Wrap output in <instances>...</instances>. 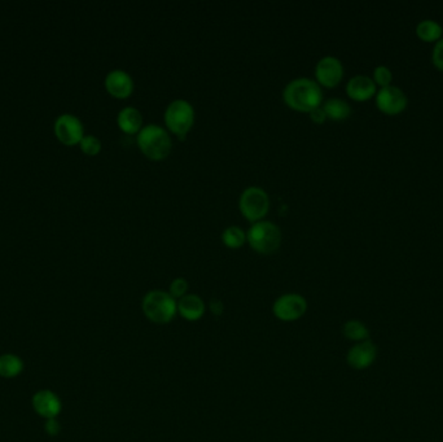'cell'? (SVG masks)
Segmentation results:
<instances>
[{"label":"cell","instance_id":"obj_9","mask_svg":"<svg viewBox=\"0 0 443 442\" xmlns=\"http://www.w3.org/2000/svg\"><path fill=\"white\" fill-rule=\"evenodd\" d=\"M377 354L378 349L372 340L356 343L347 352V365L356 371L369 369L376 362Z\"/></svg>","mask_w":443,"mask_h":442},{"label":"cell","instance_id":"obj_4","mask_svg":"<svg viewBox=\"0 0 443 442\" xmlns=\"http://www.w3.org/2000/svg\"><path fill=\"white\" fill-rule=\"evenodd\" d=\"M246 242L259 254H273L281 244V231L278 225L270 221H259L251 225L246 232Z\"/></svg>","mask_w":443,"mask_h":442},{"label":"cell","instance_id":"obj_15","mask_svg":"<svg viewBox=\"0 0 443 442\" xmlns=\"http://www.w3.org/2000/svg\"><path fill=\"white\" fill-rule=\"evenodd\" d=\"M33 406L39 415L47 419H53L61 411L59 397L51 391L38 392L33 398Z\"/></svg>","mask_w":443,"mask_h":442},{"label":"cell","instance_id":"obj_22","mask_svg":"<svg viewBox=\"0 0 443 442\" xmlns=\"http://www.w3.org/2000/svg\"><path fill=\"white\" fill-rule=\"evenodd\" d=\"M81 151L87 156H97L102 151V141L94 135H84L80 143Z\"/></svg>","mask_w":443,"mask_h":442},{"label":"cell","instance_id":"obj_11","mask_svg":"<svg viewBox=\"0 0 443 442\" xmlns=\"http://www.w3.org/2000/svg\"><path fill=\"white\" fill-rule=\"evenodd\" d=\"M315 77L319 86L327 89H333L339 86V83L344 78V67L342 63L337 58L325 56L319 60L315 67Z\"/></svg>","mask_w":443,"mask_h":442},{"label":"cell","instance_id":"obj_2","mask_svg":"<svg viewBox=\"0 0 443 442\" xmlns=\"http://www.w3.org/2000/svg\"><path fill=\"white\" fill-rule=\"evenodd\" d=\"M136 143L141 153L152 161H161L170 155L173 143L168 130L151 124L144 126L136 135Z\"/></svg>","mask_w":443,"mask_h":442},{"label":"cell","instance_id":"obj_24","mask_svg":"<svg viewBox=\"0 0 443 442\" xmlns=\"http://www.w3.org/2000/svg\"><path fill=\"white\" fill-rule=\"evenodd\" d=\"M392 81L393 74L389 68L381 65V67H377L375 69V72H373V82H375V85H378V86H381V89H384V87L390 86Z\"/></svg>","mask_w":443,"mask_h":442},{"label":"cell","instance_id":"obj_18","mask_svg":"<svg viewBox=\"0 0 443 442\" xmlns=\"http://www.w3.org/2000/svg\"><path fill=\"white\" fill-rule=\"evenodd\" d=\"M342 335L349 341H354L355 344L369 340L368 327L358 319L347 320L346 323L342 325Z\"/></svg>","mask_w":443,"mask_h":442},{"label":"cell","instance_id":"obj_13","mask_svg":"<svg viewBox=\"0 0 443 442\" xmlns=\"http://www.w3.org/2000/svg\"><path fill=\"white\" fill-rule=\"evenodd\" d=\"M346 94L355 102H367L376 95V85L367 75H355L347 82Z\"/></svg>","mask_w":443,"mask_h":442},{"label":"cell","instance_id":"obj_20","mask_svg":"<svg viewBox=\"0 0 443 442\" xmlns=\"http://www.w3.org/2000/svg\"><path fill=\"white\" fill-rule=\"evenodd\" d=\"M23 361L13 354H6L0 357V376L15 377L23 371Z\"/></svg>","mask_w":443,"mask_h":442},{"label":"cell","instance_id":"obj_23","mask_svg":"<svg viewBox=\"0 0 443 442\" xmlns=\"http://www.w3.org/2000/svg\"><path fill=\"white\" fill-rule=\"evenodd\" d=\"M188 288L190 284L185 278H177V279L173 280L170 283V287H169V293H170L173 298L175 300H180L182 297L188 295Z\"/></svg>","mask_w":443,"mask_h":442},{"label":"cell","instance_id":"obj_10","mask_svg":"<svg viewBox=\"0 0 443 442\" xmlns=\"http://www.w3.org/2000/svg\"><path fill=\"white\" fill-rule=\"evenodd\" d=\"M407 96L402 90L395 86H388L376 94V105L378 111L386 116H397L407 108Z\"/></svg>","mask_w":443,"mask_h":442},{"label":"cell","instance_id":"obj_27","mask_svg":"<svg viewBox=\"0 0 443 442\" xmlns=\"http://www.w3.org/2000/svg\"><path fill=\"white\" fill-rule=\"evenodd\" d=\"M223 309H224V306H223V303H222L221 300H212V303H210V310H212V313L214 314V316H221L222 313H223Z\"/></svg>","mask_w":443,"mask_h":442},{"label":"cell","instance_id":"obj_3","mask_svg":"<svg viewBox=\"0 0 443 442\" xmlns=\"http://www.w3.org/2000/svg\"><path fill=\"white\" fill-rule=\"evenodd\" d=\"M141 309L148 320L155 325H166L177 314V301L165 291H151L144 296Z\"/></svg>","mask_w":443,"mask_h":442},{"label":"cell","instance_id":"obj_26","mask_svg":"<svg viewBox=\"0 0 443 442\" xmlns=\"http://www.w3.org/2000/svg\"><path fill=\"white\" fill-rule=\"evenodd\" d=\"M310 118L312 122H315V124H318V125H322L323 122H324L325 119H327V116H325V112L323 111V108L322 107H319V108H315L314 111H311Z\"/></svg>","mask_w":443,"mask_h":442},{"label":"cell","instance_id":"obj_7","mask_svg":"<svg viewBox=\"0 0 443 442\" xmlns=\"http://www.w3.org/2000/svg\"><path fill=\"white\" fill-rule=\"evenodd\" d=\"M307 301L298 293H285L276 298L273 305L275 317L281 322H295L306 314Z\"/></svg>","mask_w":443,"mask_h":442},{"label":"cell","instance_id":"obj_12","mask_svg":"<svg viewBox=\"0 0 443 442\" xmlns=\"http://www.w3.org/2000/svg\"><path fill=\"white\" fill-rule=\"evenodd\" d=\"M104 86L109 95L117 99H126L131 95L133 91L131 75L122 69H114L106 74Z\"/></svg>","mask_w":443,"mask_h":442},{"label":"cell","instance_id":"obj_25","mask_svg":"<svg viewBox=\"0 0 443 442\" xmlns=\"http://www.w3.org/2000/svg\"><path fill=\"white\" fill-rule=\"evenodd\" d=\"M432 61L434 64V67L443 72V38L441 41L437 42L434 45V50H433V55H432Z\"/></svg>","mask_w":443,"mask_h":442},{"label":"cell","instance_id":"obj_8","mask_svg":"<svg viewBox=\"0 0 443 442\" xmlns=\"http://www.w3.org/2000/svg\"><path fill=\"white\" fill-rule=\"evenodd\" d=\"M53 130L56 138L65 146L80 144L86 135L81 119L70 113L60 114L53 124Z\"/></svg>","mask_w":443,"mask_h":442},{"label":"cell","instance_id":"obj_1","mask_svg":"<svg viewBox=\"0 0 443 442\" xmlns=\"http://www.w3.org/2000/svg\"><path fill=\"white\" fill-rule=\"evenodd\" d=\"M283 99L289 108L310 113L323 104V91L319 83L310 78H297L289 82L283 91Z\"/></svg>","mask_w":443,"mask_h":442},{"label":"cell","instance_id":"obj_5","mask_svg":"<svg viewBox=\"0 0 443 442\" xmlns=\"http://www.w3.org/2000/svg\"><path fill=\"white\" fill-rule=\"evenodd\" d=\"M165 125L170 133L179 138L185 136L195 124V109L192 104L185 99L171 102L165 111Z\"/></svg>","mask_w":443,"mask_h":442},{"label":"cell","instance_id":"obj_16","mask_svg":"<svg viewBox=\"0 0 443 442\" xmlns=\"http://www.w3.org/2000/svg\"><path fill=\"white\" fill-rule=\"evenodd\" d=\"M117 125L125 134L135 135L143 129V116L133 107H126L117 116Z\"/></svg>","mask_w":443,"mask_h":442},{"label":"cell","instance_id":"obj_17","mask_svg":"<svg viewBox=\"0 0 443 442\" xmlns=\"http://www.w3.org/2000/svg\"><path fill=\"white\" fill-rule=\"evenodd\" d=\"M322 108L325 112L327 118L333 121H344L351 114V107L345 100L337 97L325 100L324 103L322 104Z\"/></svg>","mask_w":443,"mask_h":442},{"label":"cell","instance_id":"obj_14","mask_svg":"<svg viewBox=\"0 0 443 442\" xmlns=\"http://www.w3.org/2000/svg\"><path fill=\"white\" fill-rule=\"evenodd\" d=\"M205 303L197 295H188L177 300V314L188 322H196L205 314Z\"/></svg>","mask_w":443,"mask_h":442},{"label":"cell","instance_id":"obj_6","mask_svg":"<svg viewBox=\"0 0 443 442\" xmlns=\"http://www.w3.org/2000/svg\"><path fill=\"white\" fill-rule=\"evenodd\" d=\"M240 212L248 221H262L270 210V198L261 187H248L239 200Z\"/></svg>","mask_w":443,"mask_h":442},{"label":"cell","instance_id":"obj_21","mask_svg":"<svg viewBox=\"0 0 443 442\" xmlns=\"http://www.w3.org/2000/svg\"><path fill=\"white\" fill-rule=\"evenodd\" d=\"M222 242L229 249H239L246 242V234L239 226H229L223 231Z\"/></svg>","mask_w":443,"mask_h":442},{"label":"cell","instance_id":"obj_19","mask_svg":"<svg viewBox=\"0 0 443 442\" xmlns=\"http://www.w3.org/2000/svg\"><path fill=\"white\" fill-rule=\"evenodd\" d=\"M442 33V26L433 20H424L416 28V36L427 43L441 41Z\"/></svg>","mask_w":443,"mask_h":442}]
</instances>
